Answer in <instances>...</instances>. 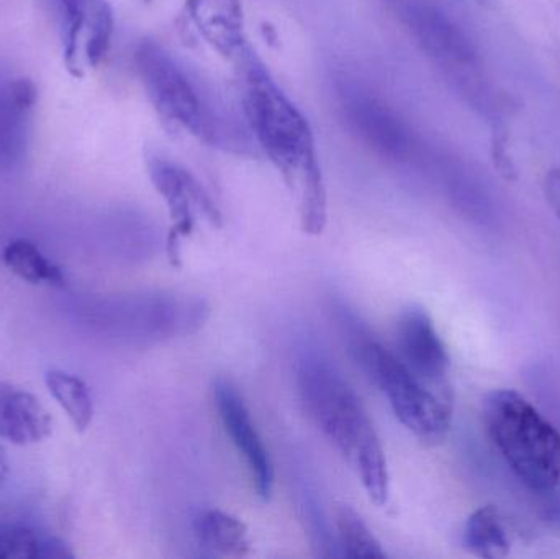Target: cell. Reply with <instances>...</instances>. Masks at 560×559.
<instances>
[{"label":"cell","mask_w":560,"mask_h":559,"mask_svg":"<svg viewBox=\"0 0 560 559\" xmlns=\"http://www.w3.org/2000/svg\"><path fill=\"white\" fill-rule=\"evenodd\" d=\"M150 174L154 186L166 199L173 216L174 226L167 242V253H170L171 263L179 266L180 238L189 236L194 229L192 207H199L213 223L220 222V216L215 206L203 194L202 187L186 171L164 161L154 160L150 164Z\"/></svg>","instance_id":"8fae6325"},{"label":"cell","mask_w":560,"mask_h":559,"mask_svg":"<svg viewBox=\"0 0 560 559\" xmlns=\"http://www.w3.org/2000/svg\"><path fill=\"white\" fill-rule=\"evenodd\" d=\"M352 358L365 376L384 393L398 422L423 443L443 442L453 420V391L424 383L397 354L374 338H352Z\"/></svg>","instance_id":"277c9868"},{"label":"cell","mask_w":560,"mask_h":559,"mask_svg":"<svg viewBox=\"0 0 560 559\" xmlns=\"http://www.w3.org/2000/svg\"><path fill=\"white\" fill-rule=\"evenodd\" d=\"M38 89L32 79L0 69V167L10 170L25 160L32 112Z\"/></svg>","instance_id":"7c38bea8"},{"label":"cell","mask_w":560,"mask_h":559,"mask_svg":"<svg viewBox=\"0 0 560 559\" xmlns=\"http://www.w3.org/2000/svg\"><path fill=\"white\" fill-rule=\"evenodd\" d=\"M46 386L56 403L65 410L72 427L84 433L94 419V403L84 381L61 370L46 374Z\"/></svg>","instance_id":"d6986e66"},{"label":"cell","mask_w":560,"mask_h":559,"mask_svg":"<svg viewBox=\"0 0 560 559\" xmlns=\"http://www.w3.org/2000/svg\"><path fill=\"white\" fill-rule=\"evenodd\" d=\"M398 12L421 49L451 78L464 82L479 74L472 39L443 10L427 0H400Z\"/></svg>","instance_id":"ba28073f"},{"label":"cell","mask_w":560,"mask_h":559,"mask_svg":"<svg viewBox=\"0 0 560 559\" xmlns=\"http://www.w3.org/2000/svg\"><path fill=\"white\" fill-rule=\"evenodd\" d=\"M509 144L506 128L500 124L493 125L492 138H490V158H492L493 167L506 183H515L518 179V170L510 154Z\"/></svg>","instance_id":"44dd1931"},{"label":"cell","mask_w":560,"mask_h":559,"mask_svg":"<svg viewBox=\"0 0 560 559\" xmlns=\"http://www.w3.org/2000/svg\"><path fill=\"white\" fill-rule=\"evenodd\" d=\"M464 545L467 550L483 559H502L510 555V538L499 509L493 505L477 509L467 519L464 528Z\"/></svg>","instance_id":"ac0fdd59"},{"label":"cell","mask_w":560,"mask_h":559,"mask_svg":"<svg viewBox=\"0 0 560 559\" xmlns=\"http://www.w3.org/2000/svg\"><path fill=\"white\" fill-rule=\"evenodd\" d=\"M545 194L549 207L560 220V167L548 171L545 177Z\"/></svg>","instance_id":"7402d4cb"},{"label":"cell","mask_w":560,"mask_h":559,"mask_svg":"<svg viewBox=\"0 0 560 559\" xmlns=\"http://www.w3.org/2000/svg\"><path fill=\"white\" fill-rule=\"evenodd\" d=\"M196 532L203 547L223 557L243 558L252 554L248 528L226 512L217 509L202 512L197 517Z\"/></svg>","instance_id":"9a60e30c"},{"label":"cell","mask_w":560,"mask_h":559,"mask_svg":"<svg viewBox=\"0 0 560 559\" xmlns=\"http://www.w3.org/2000/svg\"><path fill=\"white\" fill-rule=\"evenodd\" d=\"M242 71L246 120L268 160L299 196L303 232L322 235L328 220L318 151L305 115L246 48L235 59Z\"/></svg>","instance_id":"6da1fadb"},{"label":"cell","mask_w":560,"mask_h":559,"mask_svg":"<svg viewBox=\"0 0 560 559\" xmlns=\"http://www.w3.org/2000/svg\"><path fill=\"white\" fill-rule=\"evenodd\" d=\"M398 358L424 383L451 387L447 381L450 354L423 308L404 312L397 325Z\"/></svg>","instance_id":"30bf717a"},{"label":"cell","mask_w":560,"mask_h":559,"mask_svg":"<svg viewBox=\"0 0 560 559\" xmlns=\"http://www.w3.org/2000/svg\"><path fill=\"white\" fill-rule=\"evenodd\" d=\"M300 393L316 426L358 469L371 502L378 508L387 504V459L354 391L328 361L308 357L300 368Z\"/></svg>","instance_id":"7a4b0ae2"},{"label":"cell","mask_w":560,"mask_h":559,"mask_svg":"<svg viewBox=\"0 0 560 559\" xmlns=\"http://www.w3.org/2000/svg\"><path fill=\"white\" fill-rule=\"evenodd\" d=\"M74 558L68 545L52 535L26 525L0 527V559Z\"/></svg>","instance_id":"2e32d148"},{"label":"cell","mask_w":560,"mask_h":559,"mask_svg":"<svg viewBox=\"0 0 560 559\" xmlns=\"http://www.w3.org/2000/svg\"><path fill=\"white\" fill-rule=\"evenodd\" d=\"M477 2H483V0H477Z\"/></svg>","instance_id":"cb8c5ba5"},{"label":"cell","mask_w":560,"mask_h":559,"mask_svg":"<svg viewBox=\"0 0 560 559\" xmlns=\"http://www.w3.org/2000/svg\"><path fill=\"white\" fill-rule=\"evenodd\" d=\"M2 261L13 275L33 286L65 288L61 268L43 255L42 249L28 240H13L2 252Z\"/></svg>","instance_id":"e0dca14e"},{"label":"cell","mask_w":560,"mask_h":559,"mask_svg":"<svg viewBox=\"0 0 560 559\" xmlns=\"http://www.w3.org/2000/svg\"><path fill=\"white\" fill-rule=\"evenodd\" d=\"M215 400L226 433L240 455L245 458L256 492L262 501H268L275 485V469L249 410L246 409L238 391L229 381H219L215 384Z\"/></svg>","instance_id":"9c48e42d"},{"label":"cell","mask_w":560,"mask_h":559,"mask_svg":"<svg viewBox=\"0 0 560 559\" xmlns=\"http://www.w3.org/2000/svg\"><path fill=\"white\" fill-rule=\"evenodd\" d=\"M338 105L348 130L369 150L397 163L410 158V128L387 102L354 82H345L338 88Z\"/></svg>","instance_id":"52a82bcc"},{"label":"cell","mask_w":560,"mask_h":559,"mask_svg":"<svg viewBox=\"0 0 560 559\" xmlns=\"http://www.w3.org/2000/svg\"><path fill=\"white\" fill-rule=\"evenodd\" d=\"M7 475H9V459H7L5 450L0 446V488L5 482Z\"/></svg>","instance_id":"603a6c76"},{"label":"cell","mask_w":560,"mask_h":559,"mask_svg":"<svg viewBox=\"0 0 560 559\" xmlns=\"http://www.w3.org/2000/svg\"><path fill=\"white\" fill-rule=\"evenodd\" d=\"M339 544L348 558L387 557L377 538L369 531L361 517L349 505H338L335 512Z\"/></svg>","instance_id":"ffe728a7"},{"label":"cell","mask_w":560,"mask_h":559,"mask_svg":"<svg viewBox=\"0 0 560 559\" xmlns=\"http://www.w3.org/2000/svg\"><path fill=\"white\" fill-rule=\"evenodd\" d=\"M487 433L506 465L533 491L560 486V433L528 399L493 391L483 403Z\"/></svg>","instance_id":"3957f363"},{"label":"cell","mask_w":560,"mask_h":559,"mask_svg":"<svg viewBox=\"0 0 560 559\" xmlns=\"http://www.w3.org/2000/svg\"><path fill=\"white\" fill-rule=\"evenodd\" d=\"M190 19L223 55L236 59L246 48L240 0H187Z\"/></svg>","instance_id":"5bb4252c"},{"label":"cell","mask_w":560,"mask_h":559,"mask_svg":"<svg viewBox=\"0 0 560 559\" xmlns=\"http://www.w3.org/2000/svg\"><path fill=\"white\" fill-rule=\"evenodd\" d=\"M61 39L66 69L82 78L107 56L114 15L107 0H45Z\"/></svg>","instance_id":"8992f818"},{"label":"cell","mask_w":560,"mask_h":559,"mask_svg":"<svg viewBox=\"0 0 560 559\" xmlns=\"http://www.w3.org/2000/svg\"><path fill=\"white\" fill-rule=\"evenodd\" d=\"M52 432L51 414L26 391L0 389V439L16 446L42 443Z\"/></svg>","instance_id":"4fadbf2b"},{"label":"cell","mask_w":560,"mask_h":559,"mask_svg":"<svg viewBox=\"0 0 560 559\" xmlns=\"http://www.w3.org/2000/svg\"><path fill=\"white\" fill-rule=\"evenodd\" d=\"M135 65L151 105L167 127L173 125L203 141L215 137L213 118L202 94L160 43L141 42L135 51Z\"/></svg>","instance_id":"5b68a950"}]
</instances>
